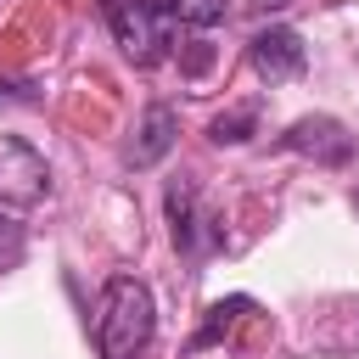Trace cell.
Here are the masks:
<instances>
[{
	"instance_id": "obj_1",
	"label": "cell",
	"mask_w": 359,
	"mask_h": 359,
	"mask_svg": "<svg viewBox=\"0 0 359 359\" xmlns=\"http://www.w3.org/2000/svg\"><path fill=\"white\" fill-rule=\"evenodd\" d=\"M157 337V303L151 286L135 275H112L95 303V353L101 359H140Z\"/></svg>"
},
{
	"instance_id": "obj_2",
	"label": "cell",
	"mask_w": 359,
	"mask_h": 359,
	"mask_svg": "<svg viewBox=\"0 0 359 359\" xmlns=\"http://www.w3.org/2000/svg\"><path fill=\"white\" fill-rule=\"evenodd\" d=\"M107 22H112L118 50H123L135 67L163 62V56H168V45H174V22L163 17V6H157V0H112V6H107Z\"/></svg>"
},
{
	"instance_id": "obj_3",
	"label": "cell",
	"mask_w": 359,
	"mask_h": 359,
	"mask_svg": "<svg viewBox=\"0 0 359 359\" xmlns=\"http://www.w3.org/2000/svg\"><path fill=\"white\" fill-rule=\"evenodd\" d=\"M45 191H50V163L28 140L0 135V208H34Z\"/></svg>"
},
{
	"instance_id": "obj_4",
	"label": "cell",
	"mask_w": 359,
	"mask_h": 359,
	"mask_svg": "<svg viewBox=\"0 0 359 359\" xmlns=\"http://www.w3.org/2000/svg\"><path fill=\"white\" fill-rule=\"evenodd\" d=\"M280 146L297 151V157H314L320 168H342V163H353V146H359V140L348 135L342 118H331V112H309V118L286 123Z\"/></svg>"
},
{
	"instance_id": "obj_5",
	"label": "cell",
	"mask_w": 359,
	"mask_h": 359,
	"mask_svg": "<svg viewBox=\"0 0 359 359\" xmlns=\"http://www.w3.org/2000/svg\"><path fill=\"white\" fill-rule=\"evenodd\" d=\"M163 213H168V236H174V247H180L185 258H196V252H208V247L224 241V230H208L213 219H202V208H196V185H191V180H168V191H163Z\"/></svg>"
},
{
	"instance_id": "obj_6",
	"label": "cell",
	"mask_w": 359,
	"mask_h": 359,
	"mask_svg": "<svg viewBox=\"0 0 359 359\" xmlns=\"http://www.w3.org/2000/svg\"><path fill=\"white\" fill-rule=\"evenodd\" d=\"M247 62L264 84H286L309 67V45L297 39V28H258L247 39Z\"/></svg>"
},
{
	"instance_id": "obj_7",
	"label": "cell",
	"mask_w": 359,
	"mask_h": 359,
	"mask_svg": "<svg viewBox=\"0 0 359 359\" xmlns=\"http://www.w3.org/2000/svg\"><path fill=\"white\" fill-rule=\"evenodd\" d=\"M174 140H180V112L168 101H146V112H140L135 140H129L123 157H129V168H151V163H163L174 151Z\"/></svg>"
},
{
	"instance_id": "obj_8",
	"label": "cell",
	"mask_w": 359,
	"mask_h": 359,
	"mask_svg": "<svg viewBox=\"0 0 359 359\" xmlns=\"http://www.w3.org/2000/svg\"><path fill=\"white\" fill-rule=\"evenodd\" d=\"M252 309H258V303H252V297H241V292H236V297H219V303H208V314H202V325L191 331L185 353H202V348L224 342V337H230V331H236V325H241Z\"/></svg>"
},
{
	"instance_id": "obj_9",
	"label": "cell",
	"mask_w": 359,
	"mask_h": 359,
	"mask_svg": "<svg viewBox=\"0 0 359 359\" xmlns=\"http://www.w3.org/2000/svg\"><path fill=\"white\" fill-rule=\"evenodd\" d=\"M168 22H185V28H213L230 17V0H157Z\"/></svg>"
},
{
	"instance_id": "obj_10",
	"label": "cell",
	"mask_w": 359,
	"mask_h": 359,
	"mask_svg": "<svg viewBox=\"0 0 359 359\" xmlns=\"http://www.w3.org/2000/svg\"><path fill=\"white\" fill-rule=\"evenodd\" d=\"M258 135V107H230V112H219L213 123H208V140L213 146H241V140H252Z\"/></svg>"
},
{
	"instance_id": "obj_11",
	"label": "cell",
	"mask_w": 359,
	"mask_h": 359,
	"mask_svg": "<svg viewBox=\"0 0 359 359\" xmlns=\"http://www.w3.org/2000/svg\"><path fill=\"white\" fill-rule=\"evenodd\" d=\"M17 258H22V219L0 208V264H17Z\"/></svg>"
},
{
	"instance_id": "obj_12",
	"label": "cell",
	"mask_w": 359,
	"mask_h": 359,
	"mask_svg": "<svg viewBox=\"0 0 359 359\" xmlns=\"http://www.w3.org/2000/svg\"><path fill=\"white\" fill-rule=\"evenodd\" d=\"M208 67H213V45H208V39H185V73L202 79Z\"/></svg>"
},
{
	"instance_id": "obj_13",
	"label": "cell",
	"mask_w": 359,
	"mask_h": 359,
	"mask_svg": "<svg viewBox=\"0 0 359 359\" xmlns=\"http://www.w3.org/2000/svg\"><path fill=\"white\" fill-rule=\"evenodd\" d=\"M0 95H6V101H22V107H34V101H39L28 79H0Z\"/></svg>"
},
{
	"instance_id": "obj_14",
	"label": "cell",
	"mask_w": 359,
	"mask_h": 359,
	"mask_svg": "<svg viewBox=\"0 0 359 359\" xmlns=\"http://www.w3.org/2000/svg\"><path fill=\"white\" fill-rule=\"evenodd\" d=\"M107 6H112V0H107Z\"/></svg>"
}]
</instances>
